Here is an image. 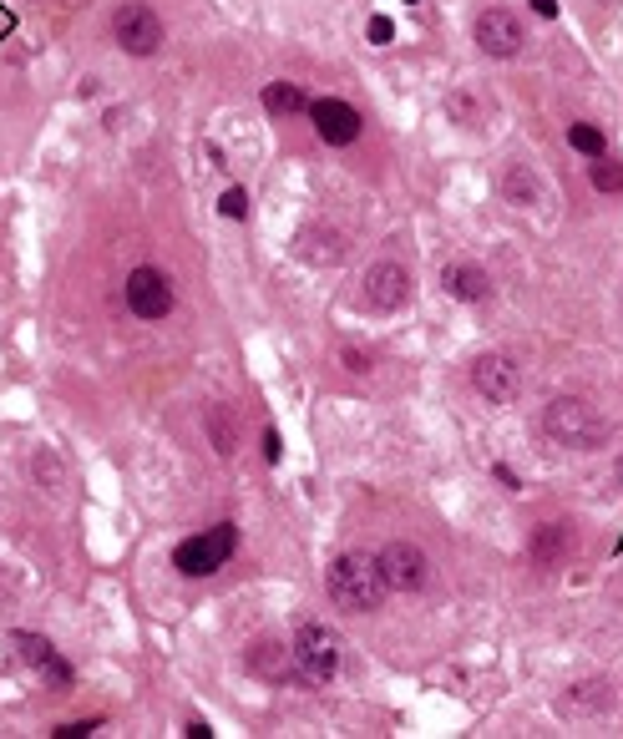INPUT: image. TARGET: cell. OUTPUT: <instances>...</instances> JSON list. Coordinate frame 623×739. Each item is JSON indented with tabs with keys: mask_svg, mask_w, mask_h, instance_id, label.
Segmentation results:
<instances>
[{
	"mask_svg": "<svg viewBox=\"0 0 623 739\" xmlns=\"http://www.w3.org/2000/svg\"><path fill=\"white\" fill-rule=\"evenodd\" d=\"M325 588H330V598H335V608H345V613H375L380 603H385V578H380V562H375V552H340L335 562H330V572H325Z\"/></svg>",
	"mask_w": 623,
	"mask_h": 739,
	"instance_id": "6da1fadb",
	"label": "cell"
},
{
	"mask_svg": "<svg viewBox=\"0 0 623 739\" xmlns=\"http://www.w3.org/2000/svg\"><path fill=\"white\" fill-rule=\"evenodd\" d=\"M542 436L553 446H568V451H593L598 441H608V421L578 395H558L542 405Z\"/></svg>",
	"mask_w": 623,
	"mask_h": 739,
	"instance_id": "7a4b0ae2",
	"label": "cell"
},
{
	"mask_svg": "<svg viewBox=\"0 0 623 739\" xmlns=\"http://www.w3.org/2000/svg\"><path fill=\"white\" fill-rule=\"evenodd\" d=\"M289 648H294V674H299L304 689H325L340 674V638H335V628L304 623Z\"/></svg>",
	"mask_w": 623,
	"mask_h": 739,
	"instance_id": "3957f363",
	"label": "cell"
},
{
	"mask_svg": "<svg viewBox=\"0 0 623 739\" xmlns=\"http://www.w3.org/2000/svg\"><path fill=\"white\" fill-rule=\"evenodd\" d=\"M233 547H239V527H233V522H218V527H208V532L178 542L173 567L183 572V578H213V572L233 557Z\"/></svg>",
	"mask_w": 623,
	"mask_h": 739,
	"instance_id": "277c9868",
	"label": "cell"
},
{
	"mask_svg": "<svg viewBox=\"0 0 623 739\" xmlns=\"http://www.w3.org/2000/svg\"><path fill=\"white\" fill-rule=\"evenodd\" d=\"M375 562H380V578H385V588H391V593H421L431 583V562H426V552L416 542L380 547Z\"/></svg>",
	"mask_w": 623,
	"mask_h": 739,
	"instance_id": "5b68a950",
	"label": "cell"
},
{
	"mask_svg": "<svg viewBox=\"0 0 623 739\" xmlns=\"http://www.w3.org/2000/svg\"><path fill=\"white\" fill-rule=\"evenodd\" d=\"M112 41L127 51V56H152L163 46V21L152 16V6H137V0H127V6L112 16Z\"/></svg>",
	"mask_w": 623,
	"mask_h": 739,
	"instance_id": "8992f818",
	"label": "cell"
},
{
	"mask_svg": "<svg viewBox=\"0 0 623 739\" xmlns=\"http://www.w3.org/2000/svg\"><path fill=\"white\" fill-rule=\"evenodd\" d=\"M127 309L137 314V319H168L173 314V284H168V274L163 269H152V264H142V269H132L127 274Z\"/></svg>",
	"mask_w": 623,
	"mask_h": 739,
	"instance_id": "52a82bcc",
	"label": "cell"
},
{
	"mask_svg": "<svg viewBox=\"0 0 623 739\" xmlns=\"http://www.w3.org/2000/svg\"><path fill=\"white\" fill-rule=\"evenodd\" d=\"M472 385L487 405H512L522 395V365L512 355H482L472 365Z\"/></svg>",
	"mask_w": 623,
	"mask_h": 739,
	"instance_id": "ba28073f",
	"label": "cell"
},
{
	"mask_svg": "<svg viewBox=\"0 0 623 739\" xmlns=\"http://www.w3.org/2000/svg\"><path fill=\"white\" fill-rule=\"evenodd\" d=\"M472 36H477V46L487 51V56H497V61H507V56H517L522 51V21L512 16V11H502V6H492V11H482L477 16V26H472Z\"/></svg>",
	"mask_w": 623,
	"mask_h": 739,
	"instance_id": "9c48e42d",
	"label": "cell"
},
{
	"mask_svg": "<svg viewBox=\"0 0 623 739\" xmlns=\"http://www.w3.org/2000/svg\"><path fill=\"white\" fill-rule=\"evenodd\" d=\"M309 117H315V132L330 142V147H350L360 137V112L340 97H320V102H309Z\"/></svg>",
	"mask_w": 623,
	"mask_h": 739,
	"instance_id": "30bf717a",
	"label": "cell"
},
{
	"mask_svg": "<svg viewBox=\"0 0 623 739\" xmlns=\"http://www.w3.org/2000/svg\"><path fill=\"white\" fill-rule=\"evenodd\" d=\"M365 299L375 309H401L411 299V274L396 264V259H380L370 274H365Z\"/></svg>",
	"mask_w": 623,
	"mask_h": 739,
	"instance_id": "8fae6325",
	"label": "cell"
},
{
	"mask_svg": "<svg viewBox=\"0 0 623 739\" xmlns=\"http://www.w3.org/2000/svg\"><path fill=\"white\" fill-rule=\"evenodd\" d=\"M249 669H254L264 684H299V674H294V648L279 643V638H254V643H249Z\"/></svg>",
	"mask_w": 623,
	"mask_h": 739,
	"instance_id": "7c38bea8",
	"label": "cell"
},
{
	"mask_svg": "<svg viewBox=\"0 0 623 739\" xmlns=\"http://www.w3.org/2000/svg\"><path fill=\"white\" fill-rule=\"evenodd\" d=\"M294 254H299L304 264H340V259H345V238H340V228H330V223L299 228Z\"/></svg>",
	"mask_w": 623,
	"mask_h": 739,
	"instance_id": "4fadbf2b",
	"label": "cell"
},
{
	"mask_svg": "<svg viewBox=\"0 0 623 739\" xmlns=\"http://www.w3.org/2000/svg\"><path fill=\"white\" fill-rule=\"evenodd\" d=\"M502 198H507V203H517V208L542 203V183H537V173L527 168V162H517V168H507V173H502Z\"/></svg>",
	"mask_w": 623,
	"mask_h": 739,
	"instance_id": "5bb4252c",
	"label": "cell"
},
{
	"mask_svg": "<svg viewBox=\"0 0 623 739\" xmlns=\"http://www.w3.org/2000/svg\"><path fill=\"white\" fill-rule=\"evenodd\" d=\"M446 289H451V299H466V304H477V299L492 294L487 274L472 269V264H451V269H446Z\"/></svg>",
	"mask_w": 623,
	"mask_h": 739,
	"instance_id": "9a60e30c",
	"label": "cell"
},
{
	"mask_svg": "<svg viewBox=\"0 0 623 739\" xmlns=\"http://www.w3.org/2000/svg\"><path fill=\"white\" fill-rule=\"evenodd\" d=\"M259 102H264L274 117H299V112H309V97L294 87V81H269V87L259 92Z\"/></svg>",
	"mask_w": 623,
	"mask_h": 739,
	"instance_id": "2e32d148",
	"label": "cell"
},
{
	"mask_svg": "<svg viewBox=\"0 0 623 739\" xmlns=\"http://www.w3.org/2000/svg\"><path fill=\"white\" fill-rule=\"evenodd\" d=\"M208 436H213V451L218 456L239 451V421L228 416V405H208Z\"/></svg>",
	"mask_w": 623,
	"mask_h": 739,
	"instance_id": "e0dca14e",
	"label": "cell"
},
{
	"mask_svg": "<svg viewBox=\"0 0 623 739\" xmlns=\"http://www.w3.org/2000/svg\"><path fill=\"white\" fill-rule=\"evenodd\" d=\"M563 552H568V532H563L558 522L537 527V537H532V562H537V567H558Z\"/></svg>",
	"mask_w": 623,
	"mask_h": 739,
	"instance_id": "ac0fdd59",
	"label": "cell"
},
{
	"mask_svg": "<svg viewBox=\"0 0 623 739\" xmlns=\"http://www.w3.org/2000/svg\"><path fill=\"white\" fill-rule=\"evenodd\" d=\"M568 714H598L608 709V684H573V694H563Z\"/></svg>",
	"mask_w": 623,
	"mask_h": 739,
	"instance_id": "d6986e66",
	"label": "cell"
},
{
	"mask_svg": "<svg viewBox=\"0 0 623 739\" xmlns=\"http://www.w3.org/2000/svg\"><path fill=\"white\" fill-rule=\"evenodd\" d=\"M588 183H593L598 193H623V168H618V162H608V157H593Z\"/></svg>",
	"mask_w": 623,
	"mask_h": 739,
	"instance_id": "ffe728a7",
	"label": "cell"
},
{
	"mask_svg": "<svg viewBox=\"0 0 623 739\" xmlns=\"http://www.w3.org/2000/svg\"><path fill=\"white\" fill-rule=\"evenodd\" d=\"M568 142H573V152H583V157H603V132L588 127V122L568 127Z\"/></svg>",
	"mask_w": 623,
	"mask_h": 739,
	"instance_id": "44dd1931",
	"label": "cell"
},
{
	"mask_svg": "<svg viewBox=\"0 0 623 739\" xmlns=\"http://www.w3.org/2000/svg\"><path fill=\"white\" fill-rule=\"evenodd\" d=\"M218 213H223V218H244V213H249V193H244V188H228V193L218 198Z\"/></svg>",
	"mask_w": 623,
	"mask_h": 739,
	"instance_id": "7402d4cb",
	"label": "cell"
},
{
	"mask_svg": "<svg viewBox=\"0 0 623 739\" xmlns=\"http://www.w3.org/2000/svg\"><path fill=\"white\" fill-rule=\"evenodd\" d=\"M92 729H102V724H97V719H76V724H56L51 734H56V739H87Z\"/></svg>",
	"mask_w": 623,
	"mask_h": 739,
	"instance_id": "603a6c76",
	"label": "cell"
},
{
	"mask_svg": "<svg viewBox=\"0 0 623 739\" xmlns=\"http://www.w3.org/2000/svg\"><path fill=\"white\" fill-rule=\"evenodd\" d=\"M391 36H396L391 21H385V16H370V41H375V46H391Z\"/></svg>",
	"mask_w": 623,
	"mask_h": 739,
	"instance_id": "cb8c5ba5",
	"label": "cell"
},
{
	"mask_svg": "<svg viewBox=\"0 0 623 739\" xmlns=\"http://www.w3.org/2000/svg\"><path fill=\"white\" fill-rule=\"evenodd\" d=\"M340 360H345V370H350V375H365V370H370V355H365V350H345Z\"/></svg>",
	"mask_w": 623,
	"mask_h": 739,
	"instance_id": "d4e9b609",
	"label": "cell"
},
{
	"mask_svg": "<svg viewBox=\"0 0 623 739\" xmlns=\"http://www.w3.org/2000/svg\"><path fill=\"white\" fill-rule=\"evenodd\" d=\"M279 451H284V446H279V431H264V456L279 461Z\"/></svg>",
	"mask_w": 623,
	"mask_h": 739,
	"instance_id": "484cf974",
	"label": "cell"
},
{
	"mask_svg": "<svg viewBox=\"0 0 623 739\" xmlns=\"http://www.w3.org/2000/svg\"><path fill=\"white\" fill-rule=\"evenodd\" d=\"M532 11L537 16H558V0H532Z\"/></svg>",
	"mask_w": 623,
	"mask_h": 739,
	"instance_id": "4316f807",
	"label": "cell"
},
{
	"mask_svg": "<svg viewBox=\"0 0 623 739\" xmlns=\"http://www.w3.org/2000/svg\"><path fill=\"white\" fill-rule=\"evenodd\" d=\"M618 481H623V456H618Z\"/></svg>",
	"mask_w": 623,
	"mask_h": 739,
	"instance_id": "83f0119b",
	"label": "cell"
},
{
	"mask_svg": "<svg viewBox=\"0 0 623 739\" xmlns=\"http://www.w3.org/2000/svg\"><path fill=\"white\" fill-rule=\"evenodd\" d=\"M411 6H416V0H411Z\"/></svg>",
	"mask_w": 623,
	"mask_h": 739,
	"instance_id": "f1b7e54d",
	"label": "cell"
}]
</instances>
